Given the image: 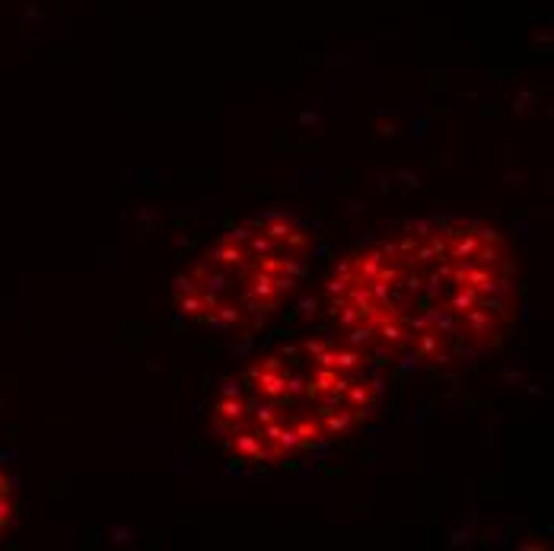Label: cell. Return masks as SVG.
Instances as JSON below:
<instances>
[{"instance_id": "cell-1", "label": "cell", "mask_w": 554, "mask_h": 551, "mask_svg": "<svg viewBox=\"0 0 554 551\" xmlns=\"http://www.w3.org/2000/svg\"><path fill=\"white\" fill-rule=\"evenodd\" d=\"M325 309L341 338L369 360L459 370L510 329L516 258L507 236L484 220H411L334 264Z\"/></svg>"}, {"instance_id": "cell-2", "label": "cell", "mask_w": 554, "mask_h": 551, "mask_svg": "<svg viewBox=\"0 0 554 551\" xmlns=\"http://www.w3.org/2000/svg\"><path fill=\"white\" fill-rule=\"evenodd\" d=\"M379 389L373 360L344 338H293L217 392L210 431L236 465H284L357 431Z\"/></svg>"}, {"instance_id": "cell-3", "label": "cell", "mask_w": 554, "mask_h": 551, "mask_svg": "<svg viewBox=\"0 0 554 551\" xmlns=\"http://www.w3.org/2000/svg\"><path fill=\"white\" fill-rule=\"evenodd\" d=\"M312 233L290 214L239 220L204 249L173 284L175 312L214 331H255L284 309L303 284Z\"/></svg>"}, {"instance_id": "cell-4", "label": "cell", "mask_w": 554, "mask_h": 551, "mask_svg": "<svg viewBox=\"0 0 554 551\" xmlns=\"http://www.w3.org/2000/svg\"><path fill=\"white\" fill-rule=\"evenodd\" d=\"M13 513H16V500H13V488L6 481V475L0 472V532L13 522Z\"/></svg>"}]
</instances>
